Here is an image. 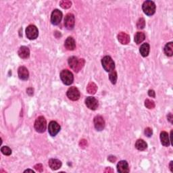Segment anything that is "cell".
<instances>
[{
	"mask_svg": "<svg viewBox=\"0 0 173 173\" xmlns=\"http://www.w3.org/2000/svg\"><path fill=\"white\" fill-rule=\"evenodd\" d=\"M135 147L139 151H144L147 149V144L143 139H138L135 144Z\"/></svg>",
	"mask_w": 173,
	"mask_h": 173,
	"instance_id": "21",
	"label": "cell"
},
{
	"mask_svg": "<svg viewBox=\"0 0 173 173\" xmlns=\"http://www.w3.org/2000/svg\"><path fill=\"white\" fill-rule=\"evenodd\" d=\"M33 92H34V90H33V89L31 87H29L26 89V93L30 96H31L33 95Z\"/></svg>",
	"mask_w": 173,
	"mask_h": 173,
	"instance_id": "34",
	"label": "cell"
},
{
	"mask_svg": "<svg viewBox=\"0 0 173 173\" xmlns=\"http://www.w3.org/2000/svg\"><path fill=\"white\" fill-rule=\"evenodd\" d=\"M117 37L118 41L123 45H127L129 43L130 40V36L128 34H126V33L124 32H120L118 33Z\"/></svg>",
	"mask_w": 173,
	"mask_h": 173,
	"instance_id": "15",
	"label": "cell"
},
{
	"mask_svg": "<svg viewBox=\"0 0 173 173\" xmlns=\"http://www.w3.org/2000/svg\"><path fill=\"white\" fill-rule=\"evenodd\" d=\"M102 64L103 68L106 72H111L115 68V63L112 57L109 56L104 57L102 60Z\"/></svg>",
	"mask_w": 173,
	"mask_h": 173,
	"instance_id": "5",
	"label": "cell"
},
{
	"mask_svg": "<svg viewBox=\"0 0 173 173\" xmlns=\"http://www.w3.org/2000/svg\"><path fill=\"white\" fill-rule=\"evenodd\" d=\"M49 166L52 171H56L61 168L62 162L57 159H50L49 160Z\"/></svg>",
	"mask_w": 173,
	"mask_h": 173,
	"instance_id": "18",
	"label": "cell"
},
{
	"mask_svg": "<svg viewBox=\"0 0 173 173\" xmlns=\"http://www.w3.org/2000/svg\"><path fill=\"white\" fill-rule=\"evenodd\" d=\"M142 9L147 16H152L156 12V4L152 1H145L142 5Z\"/></svg>",
	"mask_w": 173,
	"mask_h": 173,
	"instance_id": "2",
	"label": "cell"
},
{
	"mask_svg": "<svg viewBox=\"0 0 173 173\" xmlns=\"http://www.w3.org/2000/svg\"><path fill=\"white\" fill-rule=\"evenodd\" d=\"M145 26V21L144 18H141L137 22V27L138 29H143Z\"/></svg>",
	"mask_w": 173,
	"mask_h": 173,
	"instance_id": "28",
	"label": "cell"
},
{
	"mask_svg": "<svg viewBox=\"0 0 173 173\" xmlns=\"http://www.w3.org/2000/svg\"><path fill=\"white\" fill-rule=\"evenodd\" d=\"M172 164H173V162H172V161H171V163H170V165H169L170 169H171V172H173V169H172Z\"/></svg>",
	"mask_w": 173,
	"mask_h": 173,
	"instance_id": "38",
	"label": "cell"
},
{
	"mask_svg": "<svg viewBox=\"0 0 173 173\" xmlns=\"http://www.w3.org/2000/svg\"><path fill=\"white\" fill-rule=\"evenodd\" d=\"M94 126L97 130L98 131H101L105 127V121L101 116H96L94 118Z\"/></svg>",
	"mask_w": 173,
	"mask_h": 173,
	"instance_id": "11",
	"label": "cell"
},
{
	"mask_svg": "<svg viewBox=\"0 0 173 173\" xmlns=\"http://www.w3.org/2000/svg\"><path fill=\"white\" fill-rule=\"evenodd\" d=\"M60 129H61V127L56 121H51L48 126V132L52 137H55L60 132Z\"/></svg>",
	"mask_w": 173,
	"mask_h": 173,
	"instance_id": "9",
	"label": "cell"
},
{
	"mask_svg": "<svg viewBox=\"0 0 173 173\" xmlns=\"http://www.w3.org/2000/svg\"><path fill=\"white\" fill-rule=\"evenodd\" d=\"M167 118H168V120L169 122L172 124V115L171 113H170L168 116H167Z\"/></svg>",
	"mask_w": 173,
	"mask_h": 173,
	"instance_id": "36",
	"label": "cell"
},
{
	"mask_svg": "<svg viewBox=\"0 0 173 173\" xmlns=\"http://www.w3.org/2000/svg\"><path fill=\"white\" fill-rule=\"evenodd\" d=\"M60 78H61L62 83L66 85H71L73 83L74 76L68 70H63L60 72Z\"/></svg>",
	"mask_w": 173,
	"mask_h": 173,
	"instance_id": "4",
	"label": "cell"
},
{
	"mask_svg": "<svg viewBox=\"0 0 173 173\" xmlns=\"http://www.w3.org/2000/svg\"><path fill=\"white\" fill-rule=\"evenodd\" d=\"M114 172V170L112 169L111 168H106L104 171V172Z\"/></svg>",
	"mask_w": 173,
	"mask_h": 173,
	"instance_id": "37",
	"label": "cell"
},
{
	"mask_svg": "<svg viewBox=\"0 0 173 173\" xmlns=\"http://www.w3.org/2000/svg\"><path fill=\"white\" fill-rule=\"evenodd\" d=\"M145 34L143 32H137L136 33L135 35V42L137 44H140L143 41L145 40Z\"/></svg>",
	"mask_w": 173,
	"mask_h": 173,
	"instance_id": "23",
	"label": "cell"
},
{
	"mask_svg": "<svg viewBox=\"0 0 173 173\" xmlns=\"http://www.w3.org/2000/svg\"><path fill=\"white\" fill-rule=\"evenodd\" d=\"M160 141L162 144L165 147H168L170 145V139L168 133L162 131L160 133Z\"/></svg>",
	"mask_w": 173,
	"mask_h": 173,
	"instance_id": "19",
	"label": "cell"
},
{
	"mask_svg": "<svg viewBox=\"0 0 173 173\" xmlns=\"http://www.w3.org/2000/svg\"><path fill=\"white\" fill-rule=\"evenodd\" d=\"M164 53L167 56H172L173 55V43L172 42H169V43H166L164 49Z\"/></svg>",
	"mask_w": 173,
	"mask_h": 173,
	"instance_id": "22",
	"label": "cell"
},
{
	"mask_svg": "<svg viewBox=\"0 0 173 173\" xmlns=\"http://www.w3.org/2000/svg\"><path fill=\"white\" fill-rule=\"evenodd\" d=\"M34 168L37 170L38 172H42L43 171V165H42L41 164H36L34 166Z\"/></svg>",
	"mask_w": 173,
	"mask_h": 173,
	"instance_id": "31",
	"label": "cell"
},
{
	"mask_svg": "<svg viewBox=\"0 0 173 173\" xmlns=\"http://www.w3.org/2000/svg\"><path fill=\"white\" fill-rule=\"evenodd\" d=\"M19 56L22 59H27L29 58L30 56V50L29 49V47H27L26 46H22L20 47V49L19 50Z\"/></svg>",
	"mask_w": 173,
	"mask_h": 173,
	"instance_id": "17",
	"label": "cell"
},
{
	"mask_svg": "<svg viewBox=\"0 0 173 173\" xmlns=\"http://www.w3.org/2000/svg\"><path fill=\"white\" fill-rule=\"evenodd\" d=\"M66 95H67L68 98L71 100H72V101H77V100L80 98L81 96L79 90L76 87H70L67 91Z\"/></svg>",
	"mask_w": 173,
	"mask_h": 173,
	"instance_id": "7",
	"label": "cell"
},
{
	"mask_svg": "<svg viewBox=\"0 0 173 173\" xmlns=\"http://www.w3.org/2000/svg\"><path fill=\"white\" fill-rule=\"evenodd\" d=\"M117 171L120 173H127L129 172V164L126 161H120L117 164Z\"/></svg>",
	"mask_w": 173,
	"mask_h": 173,
	"instance_id": "14",
	"label": "cell"
},
{
	"mask_svg": "<svg viewBox=\"0 0 173 173\" xmlns=\"http://www.w3.org/2000/svg\"><path fill=\"white\" fill-rule=\"evenodd\" d=\"M64 46L68 50L72 51L76 48V42L73 37H68L64 42Z\"/></svg>",
	"mask_w": 173,
	"mask_h": 173,
	"instance_id": "16",
	"label": "cell"
},
{
	"mask_svg": "<svg viewBox=\"0 0 173 173\" xmlns=\"http://www.w3.org/2000/svg\"><path fill=\"white\" fill-rule=\"evenodd\" d=\"M79 145L81 147H85L87 146V142L85 139H82V140H81V141L79 143Z\"/></svg>",
	"mask_w": 173,
	"mask_h": 173,
	"instance_id": "32",
	"label": "cell"
},
{
	"mask_svg": "<svg viewBox=\"0 0 173 173\" xmlns=\"http://www.w3.org/2000/svg\"><path fill=\"white\" fill-rule=\"evenodd\" d=\"M155 103L152 100L147 99L145 101V106L148 109H153L155 108Z\"/></svg>",
	"mask_w": 173,
	"mask_h": 173,
	"instance_id": "27",
	"label": "cell"
},
{
	"mask_svg": "<svg viewBox=\"0 0 173 173\" xmlns=\"http://www.w3.org/2000/svg\"><path fill=\"white\" fill-rule=\"evenodd\" d=\"M75 25L74 16L72 14L69 13L66 15L64 19V26L67 29L72 30L74 29Z\"/></svg>",
	"mask_w": 173,
	"mask_h": 173,
	"instance_id": "10",
	"label": "cell"
},
{
	"mask_svg": "<svg viewBox=\"0 0 173 173\" xmlns=\"http://www.w3.org/2000/svg\"><path fill=\"white\" fill-rule=\"evenodd\" d=\"M98 90V87H97L96 85L93 83V82H91L87 87V92L88 93L92 94V95H94Z\"/></svg>",
	"mask_w": 173,
	"mask_h": 173,
	"instance_id": "24",
	"label": "cell"
},
{
	"mask_svg": "<svg viewBox=\"0 0 173 173\" xmlns=\"http://www.w3.org/2000/svg\"><path fill=\"white\" fill-rule=\"evenodd\" d=\"M150 45L147 43H145L141 45V46L139 48V52L143 57H147L150 53Z\"/></svg>",
	"mask_w": 173,
	"mask_h": 173,
	"instance_id": "20",
	"label": "cell"
},
{
	"mask_svg": "<svg viewBox=\"0 0 173 173\" xmlns=\"http://www.w3.org/2000/svg\"><path fill=\"white\" fill-rule=\"evenodd\" d=\"M144 133H145V135L147 137H151V135H152L153 134V130L151 128H150V127H147V128L145 129Z\"/></svg>",
	"mask_w": 173,
	"mask_h": 173,
	"instance_id": "30",
	"label": "cell"
},
{
	"mask_svg": "<svg viewBox=\"0 0 173 173\" xmlns=\"http://www.w3.org/2000/svg\"><path fill=\"white\" fill-rule=\"evenodd\" d=\"M34 126L37 132L44 133L47 128V121L45 118L42 116H39L35 120Z\"/></svg>",
	"mask_w": 173,
	"mask_h": 173,
	"instance_id": "3",
	"label": "cell"
},
{
	"mask_svg": "<svg viewBox=\"0 0 173 173\" xmlns=\"http://www.w3.org/2000/svg\"><path fill=\"white\" fill-rule=\"evenodd\" d=\"M108 160L110 161V162H115L116 161V157L114 156H110L108 157Z\"/></svg>",
	"mask_w": 173,
	"mask_h": 173,
	"instance_id": "35",
	"label": "cell"
},
{
	"mask_svg": "<svg viewBox=\"0 0 173 173\" xmlns=\"http://www.w3.org/2000/svg\"><path fill=\"white\" fill-rule=\"evenodd\" d=\"M87 107L92 110H95L98 107V101L93 97H88L85 99Z\"/></svg>",
	"mask_w": 173,
	"mask_h": 173,
	"instance_id": "12",
	"label": "cell"
},
{
	"mask_svg": "<svg viewBox=\"0 0 173 173\" xmlns=\"http://www.w3.org/2000/svg\"><path fill=\"white\" fill-rule=\"evenodd\" d=\"M148 95L150 97H151V98H156V93L152 89L148 91Z\"/></svg>",
	"mask_w": 173,
	"mask_h": 173,
	"instance_id": "33",
	"label": "cell"
},
{
	"mask_svg": "<svg viewBox=\"0 0 173 173\" xmlns=\"http://www.w3.org/2000/svg\"><path fill=\"white\" fill-rule=\"evenodd\" d=\"M33 172V173H34L35 172L33 171V170H31V169H27V170H26V171H25V172Z\"/></svg>",
	"mask_w": 173,
	"mask_h": 173,
	"instance_id": "39",
	"label": "cell"
},
{
	"mask_svg": "<svg viewBox=\"0 0 173 173\" xmlns=\"http://www.w3.org/2000/svg\"><path fill=\"white\" fill-rule=\"evenodd\" d=\"M2 153L5 156H10L12 154V150L8 146H4L1 148Z\"/></svg>",
	"mask_w": 173,
	"mask_h": 173,
	"instance_id": "29",
	"label": "cell"
},
{
	"mask_svg": "<svg viewBox=\"0 0 173 173\" xmlns=\"http://www.w3.org/2000/svg\"><path fill=\"white\" fill-rule=\"evenodd\" d=\"M26 35L30 40H34L37 39L39 35V31L37 27L33 25L27 26L26 29Z\"/></svg>",
	"mask_w": 173,
	"mask_h": 173,
	"instance_id": "6",
	"label": "cell"
},
{
	"mask_svg": "<svg viewBox=\"0 0 173 173\" xmlns=\"http://www.w3.org/2000/svg\"><path fill=\"white\" fill-rule=\"evenodd\" d=\"M60 5L63 9H68L71 7L72 2L71 1H68V0H63V1L60 2Z\"/></svg>",
	"mask_w": 173,
	"mask_h": 173,
	"instance_id": "26",
	"label": "cell"
},
{
	"mask_svg": "<svg viewBox=\"0 0 173 173\" xmlns=\"http://www.w3.org/2000/svg\"><path fill=\"white\" fill-rule=\"evenodd\" d=\"M117 73L116 71H112L110 72V74H109V78H110V81H111V83L112 84H116L117 81Z\"/></svg>",
	"mask_w": 173,
	"mask_h": 173,
	"instance_id": "25",
	"label": "cell"
},
{
	"mask_svg": "<svg viewBox=\"0 0 173 173\" xmlns=\"http://www.w3.org/2000/svg\"><path fill=\"white\" fill-rule=\"evenodd\" d=\"M68 65L76 72H79L85 64L84 59H78L75 56H72L68 58Z\"/></svg>",
	"mask_w": 173,
	"mask_h": 173,
	"instance_id": "1",
	"label": "cell"
},
{
	"mask_svg": "<svg viewBox=\"0 0 173 173\" xmlns=\"http://www.w3.org/2000/svg\"><path fill=\"white\" fill-rule=\"evenodd\" d=\"M18 74H19V77L20 79L22 81H26L29 79V72L28 69L25 67V66H20L19 68Z\"/></svg>",
	"mask_w": 173,
	"mask_h": 173,
	"instance_id": "13",
	"label": "cell"
},
{
	"mask_svg": "<svg viewBox=\"0 0 173 173\" xmlns=\"http://www.w3.org/2000/svg\"><path fill=\"white\" fill-rule=\"evenodd\" d=\"M62 19V13L59 10H54L51 16V22L54 25H59Z\"/></svg>",
	"mask_w": 173,
	"mask_h": 173,
	"instance_id": "8",
	"label": "cell"
}]
</instances>
